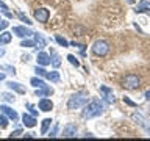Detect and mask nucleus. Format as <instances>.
Segmentation results:
<instances>
[{
    "instance_id": "10",
    "label": "nucleus",
    "mask_w": 150,
    "mask_h": 141,
    "mask_svg": "<svg viewBox=\"0 0 150 141\" xmlns=\"http://www.w3.org/2000/svg\"><path fill=\"white\" fill-rule=\"evenodd\" d=\"M38 105H39L41 111H52L53 110V102H52L50 99H45V97H42Z\"/></svg>"
},
{
    "instance_id": "36",
    "label": "nucleus",
    "mask_w": 150,
    "mask_h": 141,
    "mask_svg": "<svg viewBox=\"0 0 150 141\" xmlns=\"http://www.w3.org/2000/svg\"><path fill=\"white\" fill-rule=\"evenodd\" d=\"M27 108L31 111V115H33V116H36V115H38V110H35V107H33L31 103H27Z\"/></svg>"
},
{
    "instance_id": "29",
    "label": "nucleus",
    "mask_w": 150,
    "mask_h": 141,
    "mask_svg": "<svg viewBox=\"0 0 150 141\" xmlns=\"http://www.w3.org/2000/svg\"><path fill=\"white\" fill-rule=\"evenodd\" d=\"M35 72H36L38 77H45L47 70H45L44 68H39V66H36V68H35Z\"/></svg>"
},
{
    "instance_id": "35",
    "label": "nucleus",
    "mask_w": 150,
    "mask_h": 141,
    "mask_svg": "<svg viewBox=\"0 0 150 141\" xmlns=\"http://www.w3.org/2000/svg\"><path fill=\"white\" fill-rule=\"evenodd\" d=\"M22 135V130L21 129H17V130H14L11 135H9V138H16V136H21Z\"/></svg>"
},
{
    "instance_id": "13",
    "label": "nucleus",
    "mask_w": 150,
    "mask_h": 141,
    "mask_svg": "<svg viewBox=\"0 0 150 141\" xmlns=\"http://www.w3.org/2000/svg\"><path fill=\"white\" fill-rule=\"evenodd\" d=\"M75 133H77V125L75 124H67L63 130L64 138H72V136H75Z\"/></svg>"
},
{
    "instance_id": "9",
    "label": "nucleus",
    "mask_w": 150,
    "mask_h": 141,
    "mask_svg": "<svg viewBox=\"0 0 150 141\" xmlns=\"http://www.w3.org/2000/svg\"><path fill=\"white\" fill-rule=\"evenodd\" d=\"M22 122H23V125L28 127V129H33V127L36 125V118L33 116V115H28V113H23V116H22Z\"/></svg>"
},
{
    "instance_id": "15",
    "label": "nucleus",
    "mask_w": 150,
    "mask_h": 141,
    "mask_svg": "<svg viewBox=\"0 0 150 141\" xmlns=\"http://www.w3.org/2000/svg\"><path fill=\"white\" fill-rule=\"evenodd\" d=\"M13 39V33H9V31H2L0 33V46H5V44H8V42H11Z\"/></svg>"
},
{
    "instance_id": "16",
    "label": "nucleus",
    "mask_w": 150,
    "mask_h": 141,
    "mask_svg": "<svg viewBox=\"0 0 150 141\" xmlns=\"http://www.w3.org/2000/svg\"><path fill=\"white\" fill-rule=\"evenodd\" d=\"M52 94H53V88H50V86H44V88H38V89H36V96H38V97L52 96Z\"/></svg>"
},
{
    "instance_id": "34",
    "label": "nucleus",
    "mask_w": 150,
    "mask_h": 141,
    "mask_svg": "<svg viewBox=\"0 0 150 141\" xmlns=\"http://www.w3.org/2000/svg\"><path fill=\"white\" fill-rule=\"evenodd\" d=\"M2 69H5V70H8V72H9V74H13V75L16 74V69H14L13 66H2Z\"/></svg>"
},
{
    "instance_id": "25",
    "label": "nucleus",
    "mask_w": 150,
    "mask_h": 141,
    "mask_svg": "<svg viewBox=\"0 0 150 141\" xmlns=\"http://www.w3.org/2000/svg\"><path fill=\"white\" fill-rule=\"evenodd\" d=\"M0 97L3 99V100H6V102H14V94H11V93H2L0 94Z\"/></svg>"
},
{
    "instance_id": "40",
    "label": "nucleus",
    "mask_w": 150,
    "mask_h": 141,
    "mask_svg": "<svg viewBox=\"0 0 150 141\" xmlns=\"http://www.w3.org/2000/svg\"><path fill=\"white\" fill-rule=\"evenodd\" d=\"M5 55V49H0V56H3Z\"/></svg>"
},
{
    "instance_id": "32",
    "label": "nucleus",
    "mask_w": 150,
    "mask_h": 141,
    "mask_svg": "<svg viewBox=\"0 0 150 141\" xmlns=\"http://www.w3.org/2000/svg\"><path fill=\"white\" fill-rule=\"evenodd\" d=\"M56 133H58V124H55V125H53V129H52V132L49 133V136H50V138H55Z\"/></svg>"
},
{
    "instance_id": "20",
    "label": "nucleus",
    "mask_w": 150,
    "mask_h": 141,
    "mask_svg": "<svg viewBox=\"0 0 150 141\" xmlns=\"http://www.w3.org/2000/svg\"><path fill=\"white\" fill-rule=\"evenodd\" d=\"M52 122H53V121L49 119V118H45V119L42 121V125H41V133H42V135L47 133V130H49V127L52 125Z\"/></svg>"
},
{
    "instance_id": "28",
    "label": "nucleus",
    "mask_w": 150,
    "mask_h": 141,
    "mask_svg": "<svg viewBox=\"0 0 150 141\" xmlns=\"http://www.w3.org/2000/svg\"><path fill=\"white\" fill-rule=\"evenodd\" d=\"M21 47H36V42L35 41H30V39H23L21 42Z\"/></svg>"
},
{
    "instance_id": "23",
    "label": "nucleus",
    "mask_w": 150,
    "mask_h": 141,
    "mask_svg": "<svg viewBox=\"0 0 150 141\" xmlns=\"http://www.w3.org/2000/svg\"><path fill=\"white\" fill-rule=\"evenodd\" d=\"M8 119L9 118L6 115H3V113L0 115V129H6L8 127Z\"/></svg>"
},
{
    "instance_id": "11",
    "label": "nucleus",
    "mask_w": 150,
    "mask_h": 141,
    "mask_svg": "<svg viewBox=\"0 0 150 141\" xmlns=\"http://www.w3.org/2000/svg\"><path fill=\"white\" fill-rule=\"evenodd\" d=\"M131 119H133L134 122H138V124L141 125V127H142V129H145V130H150V127L147 125V124H145V122H147V121H145V118L142 116V115H141V113H133V115H131Z\"/></svg>"
},
{
    "instance_id": "4",
    "label": "nucleus",
    "mask_w": 150,
    "mask_h": 141,
    "mask_svg": "<svg viewBox=\"0 0 150 141\" xmlns=\"http://www.w3.org/2000/svg\"><path fill=\"white\" fill-rule=\"evenodd\" d=\"M108 52H110V46H108L106 41H102L98 39L92 44V53L97 55V56H105Z\"/></svg>"
},
{
    "instance_id": "17",
    "label": "nucleus",
    "mask_w": 150,
    "mask_h": 141,
    "mask_svg": "<svg viewBox=\"0 0 150 141\" xmlns=\"http://www.w3.org/2000/svg\"><path fill=\"white\" fill-rule=\"evenodd\" d=\"M35 42H36V49H44L45 47V39H44V36L41 35V33H35Z\"/></svg>"
},
{
    "instance_id": "7",
    "label": "nucleus",
    "mask_w": 150,
    "mask_h": 141,
    "mask_svg": "<svg viewBox=\"0 0 150 141\" xmlns=\"http://www.w3.org/2000/svg\"><path fill=\"white\" fill-rule=\"evenodd\" d=\"M13 33L19 38H28V36L35 35L31 30H28V28H25V27H13Z\"/></svg>"
},
{
    "instance_id": "18",
    "label": "nucleus",
    "mask_w": 150,
    "mask_h": 141,
    "mask_svg": "<svg viewBox=\"0 0 150 141\" xmlns=\"http://www.w3.org/2000/svg\"><path fill=\"white\" fill-rule=\"evenodd\" d=\"M136 13H150V3L149 2H145V0H142L138 6H136L134 9Z\"/></svg>"
},
{
    "instance_id": "31",
    "label": "nucleus",
    "mask_w": 150,
    "mask_h": 141,
    "mask_svg": "<svg viewBox=\"0 0 150 141\" xmlns=\"http://www.w3.org/2000/svg\"><path fill=\"white\" fill-rule=\"evenodd\" d=\"M8 25H9V22H8V21H3V19L0 17V31L6 30V28H8Z\"/></svg>"
},
{
    "instance_id": "26",
    "label": "nucleus",
    "mask_w": 150,
    "mask_h": 141,
    "mask_svg": "<svg viewBox=\"0 0 150 141\" xmlns=\"http://www.w3.org/2000/svg\"><path fill=\"white\" fill-rule=\"evenodd\" d=\"M17 16H19V19H21L22 22H25L27 25H31V24H33V22L30 21V19H28V17H27V16H25V14H23V13H21V11H17Z\"/></svg>"
},
{
    "instance_id": "12",
    "label": "nucleus",
    "mask_w": 150,
    "mask_h": 141,
    "mask_svg": "<svg viewBox=\"0 0 150 141\" xmlns=\"http://www.w3.org/2000/svg\"><path fill=\"white\" fill-rule=\"evenodd\" d=\"M36 61H38V64H39V66H47V64L52 63V58H50L49 53H45V52H39Z\"/></svg>"
},
{
    "instance_id": "37",
    "label": "nucleus",
    "mask_w": 150,
    "mask_h": 141,
    "mask_svg": "<svg viewBox=\"0 0 150 141\" xmlns=\"http://www.w3.org/2000/svg\"><path fill=\"white\" fill-rule=\"evenodd\" d=\"M144 96H145V100H149V102H150V89H147V91H145Z\"/></svg>"
},
{
    "instance_id": "8",
    "label": "nucleus",
    "mask_w": 150,
    "mask_h": 141,
    "mask_svg": "<svg viewBox=\"0 0 150 141\" xmlns=\"http://www.w3.org/2000/svg\"><path fill=\"white\" fill-rule=\"evenodd\" d=\"M0 111H2L3 115H6V116L9 118V119H11V121H14V122H16V121L19 119V115H17V113L14 111L13 108L6 107V105H0Z\"/></svg>"
},
{
    "instance_id": "21",
    "label": "nucleus",
    "mask_w": 150,
    "mask_h": 141,
    "mask_svg": "<svg viewBox=\"0 0 150 141\" xmlns=\"http://www.w3.org/2000/svg\"><path fill=\"white\" fill-rule=\"evenodd\" d=\"M50 55H52V66H53V68H58V66L61 64L59 56L56 55V52H55V50H52V49H50Z\"/></svg>"
},
{
    "instance_id": "1",
    "label": "nucleus",
    "mask_w": 150,
    "mask_h": 141,
    "mask_svg": "<svg viewBox=\"0 0 150 141\" xmlns=\"http://www.w3.org/2000/svg\"><path fill=\"white\" fill-rule=\"evenodd\" d=\"M102 113H103V103L100 100H97V99H94L88 105H84L83 111H81V118L83 119H91V118L100 116Z\"/></svg>"
},
{
    "instance_id": "5",
    "label": "nucleus",
    "mask_w": 150,
    "mask_h": 141,
    "mask_svg": "<svg viewBox=\"0 0 150 141\" xmlns=\"http://www.w3.org/2000/svg\"><path fill=\"white\" fill-rule=\"evenodd\" d=\"M100 94L103 96V99H105L108 103H112V102L116 100L112 89H111V88H108V86H100Z\"/></svg>"
},
{
    "instance_id": "14",
    "label": "nucleus",
    "mask_w": 150,
    "mask_h": 141,
    "mask_svg": "<svg viewBox=\"0 0 150 141\" xmlns=\"http://www.w3.org/2000/svg\"><path fill=\"white\" fill-rule=\"evenodd\" d=\"M6 86L11 89V91H16V93H19V94H25V93H27L25 88H23L21 83H17V82H6Z\"/></svg>"
},
{
    "instance_id": "24",
    "label": "nucleus",
    "mask_w": 150,
    "mask_h": 141,
    "mask_svg": "<svg viewBox=\"0 0 150 141\" xmlns=\"http://www.w3.org/2000/svg\"><path fill=\"white\" fill-rule=\"evenodd\" d=\"M0 8H2V13H3V14H5V16H6L8 19H11V17H13L11 11H8V6H6V5H5V3L2 2V0H0Z\"/></svg>"
},
{
    "instance_id": "38",
    "label": "nucleus",
    "mask_w": 150,
    "mask_h": 141,
    "mask_svg": "<svg viewBox=\"0 0 150 141\" xmlns=\"http://www.w3.org/2000/svg\"><path fill=\"white\" fill-rule=\"evenodd\" d=\"M28 60H30V55H23L22 56V61H28Z\"/></svg>"
},
{
    "instance_id": "19",
    "label": "nucleus",
    "mask_w": 150,
    "mask_h": 141,
    "mask_svg": "<svg viewBox=\"0 0 150 141\" xmlns=\"http://www.w3.org/2000/svg\"><path fill=\"white\" fill-rule=\"evenodd\" d=\"M45 78L50 80V82H59V72H56V70L47 72V74H45Z\"/></svg>"
},
{
    "instance_id": "33",
    "label": "nucleus",
    "mask_w": 150,
    "mask_h": 141,
    "mask_svg": "<svg viewBox=\"0 0 150 141\" xmlns=\"http://www.w3.org/2000/svg\"><path fill=\"white\" fill-rule=\"evenodd\" d=\"M124 102H125V103H127V105H128V107H136V103H134L133 100H131L130 97H127V96L124 97Z\"/></svg>"
},
{
    "instance_id": "27",
    "label": "nucleus",
    "mask_w": 150,
    "mask_h": 141,
    "mask_svg": "<svg viewBox=\"0 0 150 141\" xmlns=\"http://www.w3.org/2000/svg\"><path fill=\"white\" fill-rule=\"evenodd\" d=\"M55 39H56V42H58L59 46H63V47H67V46H69V42L66 41L63 36H59V35H56V36H55Z\"/></svg>"
},
{
    "instance_id": "2",
    "label": "nucleus",
    "mask_w": 150,
    "mask_h": 141,
    "mask_svg": "<svg viewBox=\"0 0 150 141\" xmlns=\"http://www.w3.org/2000/svg\"><path fill=\"white\" fill-rule=\"evenodd\" d=\"M88 103V97L84 94H74L67 100V110H78Z\"/></svg>"
},
{
    "instance_id": "30",
    "label": "nucleus",
    "mask_w": 150,
    "mask_h": 141,
    "mask_svg": "<svg viewBox=\"0 0 150 141\" xmlns=\"http://www.w3.org/2000/svg\"><path fill=\"white\" fill-rule=\"evenodd\" d=\"M67 60H69V63H70V64H74V66H75V68H78V66H80V61L75 58L74 55H67Z\"/></svg>"
},
{
    "instance_id": "6",
    "label": "nucleus",
    "mask_w": 150,
    "mask_h": 141,
    "mask_svg": "<svg viewBox=\"0 0 150 141\" xmlns=\"http://www.w3.org/2000/svg\"><path fill=\"white\" fill-rule=\"evenodd\" d=\"M49 16H50V13L45 8H38L35 11V19L38 22H47L49 21Z\"/></svg>"
},
{
    "instance_id": "22",
    "label": "nucleus",
    "mask_w": 150,
    "mask_h": 141,
    "mask_svg": "<svg viewBox=\"0 0 150 141\" xmlns=\"http://www.w3.org/2000/svg\"><path fill=\"white\" fill-rule=\"evenodd\" d=\"M30 83H31L35 88H44V86H47V85L44 83V80H41V78H38V77H33V78L30 80Z\"/></svg>"
},
{
    "instance_id": "3",
    "label": "nucleus",
    "mask_w": 150,
    "mask_h": 141,
    "mask_svg": "<svg viewBox=\"0 0 150 141\" xmlns=\"http://www.w3.org/2000/svg\"><path fill=\"white\" fill-rule=\"evenodd\" d=\"M139 85H141V78L134 74H128L122 78V86L127 89H136L139 88Z\"/></svg>"
},
{
    "instance_id": "39",
    "label": "nucleus",
    "mask_w": 150,
    "mask_h": 141,
    "mask_svg": "<svg viewBox=\"0 0 150 141\" xmlns=\"http://www.w3.org/2000/svg\"><path fill=\"white\" fill-rule=\"evenodd\" d=\"M2 80H5V72H0V82Z\"/></svg>"
}]
</instances>
